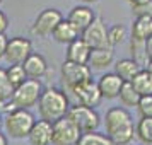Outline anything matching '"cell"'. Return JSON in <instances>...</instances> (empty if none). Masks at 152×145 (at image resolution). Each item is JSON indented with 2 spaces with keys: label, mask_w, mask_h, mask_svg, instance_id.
Returning a JSON list of instances; mask_svg holds the SVG:
<instances>
[{
  "label": "cell",
  "mask_w": 152,
  "mask_h": 145,
  "mask_svg": "<svg viewBox=\"0 0 152 145\" xmlns=\"http://www.w3.org/2000/svg\"><path fill=\"white\" fill-rule=\"evenodd\" d=\"M69 109H70V103L65 90L58 89V87L43 89V94L38 101V111H39L41 119L55 123L62 118H67Z\"/></svg>",
  "instance_id": "obj_1"
},
{
  "label": "cell",
  "mask_w": 152,
  "mask_h": 145,
  "mask_svg": "<svg viewBox=\"0 0 152 145\" xmlns=\"http://www.w3.org/2000/svg\"><path fill=\"white\" fill-rule=\"evenodd\" d=\"M34 123V114L29 109H12L4 118V128L10 138H28Z\"/></svg>",
  "instance_id": "obj_2"
},
{
  "label": "cell",
  "mask_w": 152,
  "mask_h": 145,
  "mask_svg": "<svg viewBox=\"0 0 152 145\" xmlns=\"http://www.w3.org/2000/svg\"><path fill=\"white\" fill-rule=\"evenodd\" d=\"M43 94V85L39 80H34V79H28L26 82L19 85L17 89L14 90V94H12V99H10V103H9V111L12 109H29V108H33L38 104L39 101V97Z\"/></svg>",
  "instance_id": "obj_3"
},
{
  "label": "cell",
  "mask_w": 152,
  "mask_h": 145,
  "mask_svg": "<svg viewBox=\"0 0 152 145\" xmlns=\"http://www.w3.org/2000/svg\"><path fill=\"white\" fill-rule=\"evenodd\" d=\"M67 118L80 130V133L97 131L99 125H101V116L94 108H87V106H82L79 103L75 106H70Z\"/></svg>",
  "instance_id": "obj_4"
},
{
  "label": "cell",
  "mask_w": 152,
  "mask_h": 145,
  "mask_svg": "<svg viewBox=\"0 0 152 145\" xmlns=\"http://www.w3.org/2000/svg\"><path fill=\"white\" fill-rule=\"evenodd\" d=\"M62 82L63 85L69 90H72L74 87L80 85V84L87 82L92 79V70L89 65H80V63H74V62H65L62 63Z\"/></svg>",
  "instance_id": "obj_5"
},
{
  "label": "cell",
  "mask_w": 152,
  "mask_h": 145,
  "mask_svg": "<svg viewBox=\"0 0 152 145\" xmlns=\"http://www.w3.org/2000/svg\"><path fill=\"white\" fill-rule=\"evenodd\" d=\"M33 43L28 38L22 36H14L7 41V48H5V60L10 65H22L33 55Z\"/></svg>",
  "instance_id": "obj_6"
},
{
  "label": "cell",
  "mask_w": 152,
  "mask_h": 145,
  "mask_svg": "<svg viewBox=\"0 0 152 145\" xmlns=\"http://www.w3.org/2000/svg\"><path fill=\"white\" fill-rule=\"evenodd\" d=\"M80 130L70 121L69 118H62L53 123L51 145H77L80 138Z\"/></svg>",
  "instance_id": "obj_7"
},
{
  "label": "cell",
  "mask_w": 152,
  "mask_h": 145,
  "mask_svg": "<svg viewBox=\"0 0 152 145\" xmlns=\"http://www.w3.org/2000/svg\"><path fill=\"white\" fill-rule=\"evenodd\" d=\"M62 21H63V15H62L60 10H56V9H45V10H41V12L38 14V17L34 19L31 31H33L36 36H39V38H46V36L53 34L55 28Z\"/></svg>",
  "instance_id": "obj_8"
},
{
  "label": "cell",
  "mask_w": 152,
  "mask_h": 145,
  "mask_svg": "<svg viewBox=\"0 0 152 145\" xmlns=\"http://www.w3.org/2000/svg\"><path fill=\"white\" fill-rule=\"evenodd\" d=\"M84 41L89 44L91 50H101V48H111L108 41V28L103 17L96 15L94 22L80 34Z\"/></svg>",
  "instance_id": "obj_9"
},
{
  "label": "cell",
  "mask_w": 152,
  "mask_h": 145,
  "mask_svg": "<svg viewBox=\"0 0 152 145\" xmlns=\"http://www.w3.org/2000/svg\"><path fill=\"white\" fill-rule=\"evenodd\" d=\"M104 126H106V135H111L115 131L133 126V118H132L130 111L126 108L115 106V108H110L106 111V114H104Z\"/></svg>",
  "instance_id": "obj_10"
},
{
  "label": "cell",
  "mask_w": 152,
  "mask_h": 145,
  "mask_svg": "<svg viewBox=\"0 0 152 145\" xmlns=\"http://www.w3.org/2000/svg\"><path fill=\"white\" fill-rule=\"evenodd\" d=\"M70 92L77 97L79 104L87 106V108H94L96 109V106H99V103L103 101V96L99 92L97 82H94L92 79L87 80V82L80 84V85H77V87H74Z\"/></svg>",
  "instance_id": "obj_11"
},
{
  "label": "cell",
  "mask_w": 152,
  "mask_h": 145,
  "mask_svg": "<svg viewBox=\"0 0 152 145\" xmlns=\"http://www.w3.org/2000/svg\"><path fill=\"white\" fill-rule=\"evenodd\" d=\"M123 80L115 74V72H106L99 77L97 80V87H99V92L103 99H115V97L120 96V90L123 87Z\"/></svg>",
  "instance_id": "obj_12"
},
{
  "label": "cell",
  "mask_w": 152,
  "mask_h": 145,
  "mask_svg": "<svg viewBox=\"0 0 152 145\" xmlns=\"http://www.w3.org/2000/svg\"><path fill=\"white\" fill-rule=\"evenodd\" d=\"M91 51L89 44L84 41L82 38L75 39L74 43L67 44V51H65V60L67 62H74V63H80V65H87L91 58Z\"/></svg>",
  "instance_id": "obj_13"
},
{
  "label": "cell",
  "mask_w": 152,
  "mask_h": 145,
  "mask_svg": "<svg viewBox=\"0 0 152 145\" xmlns=\"http://www.w3.org/2000/svg\"><path fill=\"white\" fill-rule=\"evenodd\" d=\"M94 19H96V14H94V10L89 5H77V7H74L70 10L69 14V21L79 29L80 34L94 22Z\"/></svg>",
  "instance_id": "obj_14"
},
{
  "label": "cell",
  "mask_w": 152,
  "mask_h": 145,
  "mask_svg": "<svg viewBox=\"0 0 152 145\" xmlns=\"http://www.w3.org/2000/svg\"><path fill=\"white\" fill-rule=\"evenodd\" d=\"M51 135H53V123L38 119L33 126L28 140L31 145H51Z\"/></svg>",
  "instance_id": "obj_15"
},
{
  "label": "cell",
  "mask_w": 152,
  "mask_h": 145,
  "mask_svg": "<svg viewBox=\"0 0 152 145\" xmlns=\"http://www.w3.org/2000/svg\"><path fill=\"white\" fill-rule=\"evenodd\" d=\"M22 67H24V70H26L28 79L39 80V79L46 74V70H48V63H46V60H45V56L43 55H39V53H33L26 62L22 63Z\"/></svg>",
  "instance_id": "obj_16"
},
{
  "label": "cell",
  "mask_w": 152,
  "mask_h": 145,
  "mask_svg": "<svg viewBox=\"0 0 152 145\" xmlns=\"http://www.w3.org/2000/svg\"><path fill=\"white\" fill-rule=\"evenodd\" d=\"M53 39L58 43H63V44H70V43H74L75 39L80 38V33H79V29L69 21V19H63L58 26L55 28L53 31Z\"/></svg>",
  "instance_id": "obj_17"
},
{
  "label": "cell",
  "mask_w": 152,
  "mask_h": 145,
  "mask_svg": "<svg viewBox=\"0 0 152 145\" xmlns=\"http://www.w3.org/2000/svg\"><path fill=\"white\" fill-rule=\"evenodd\" d=\"M113 62H115V51L111 48H101L91 51V58L87 65L91 67V70H104L110 65H113Z\"/></svg>",
  "instance_id": "obj_18"
},
{
  "label": "cell",
  "mask_w": 152,
  "mask_h": 145,
  "mask_svg": "<svg viewBox=\"0 0 152 145\" xmlns=\"http://www.w3.org/2000/svg\"><path fill=\"white\" fill-rule=\"evenodd\" d=\"M140 70H142V67L138 63H135L132 58H123V60H118L115 63V74L123 82H132Z\"/></svg>",
  "instance_id": "obj_19"
},
{
  "label": "cell",
  "mask_w": 152,
  "mask_h": 145,
  "mask_svg": "<svg viewBox=\"0 0 152 145\" xmlns=\"http://www.w3.org/2000/svg\"><path fill=\"white\" fill-rule=\"evenodd\" d=\"M132 38L138 41H149L152 38V17H135L132 24Z\"/></svg>",
  "instance_id": "obj_20"
},
{
  "label": "cell",
  "mask_w": 152,
  "mask_h": 145,
  "mask_svg": "<svg viewBox=\"0 0 152 145\" xmlns=\"http://www.w3.org/2000/svg\"><path fill=\"white\" fill-rule=\"evenodd\" d=\"M130 84L133 85V89L138 92V96L140 97L152 96V75L145 68L140 70Z\"/></svg>",
  "instance_id": "obj_21"
},
{
  "label": "cell",
  "mask_w": 152,
  "mask_h": 145,
  "mask_svg": "<svg viewBox=\"0 0 152 145\" xmlns=\"http://www.w3.org/2000/svg\"><path fill=\"white\" fill-rule=\"evenodd\" d=\"M147 41H138L130 38V53H132V60L135 63H138L142 68L147 67L149 58H147Z\"/></svg>",
  "instance_id": "obj_22"
},
{
  "label": "cell",
  "mask_w": 152,
  "mask_h": 145,
  "mask_svg": "<svg viewBox=\"0 0 152 145\" xmlns=\"http://www.w3.org/2000/svg\"><path fill=\"white\" fill-rule=\"evenodd\" d=\"M135 137L144 145H152V118H140L135 125Z\"/></svg>",
  "instance_id": "obj_23"
},
{
  "label": "cell",
  "mask_w": 152,
  "mask_h": 145,
  "mask_svg": "<svg viewBox=\"0 0 152 145\" xmlns=\"http://www.w3.org/2000/svg\"><path fill=\"white\" fill-rule=\"evenodd\" d=\"M12 94H14V87L7 77V70L0 67V104L4 106V104L10 103Z\"/></svg>",
  "instance_id": "obj_24"
},
{
  "label": "cell",
  "mask_w": 152,
  "mask_h": 145,
  "mask_svg": "<svg viewBox=\"0 0 152 145\" xmlns=\"http://www.w3.org/2000/svg\"><path fill=\"white\" fill-rule=\"evenodd\" d=\"M120 101L123 104V108H128V106H137L138 101H140V96L138 92L133 89V85L130 82H125L121 90H120Z\"/></svg>",
  "instance_id": "obj_25"
},
{
  "label": "cell",
  "mask_w": 152,
  "mask_h": 145,
  "mask_svg": "<svg viewBox=\"0 0 152 145\" xmlns=\"http://www.w3.org/2000/svg\"><path fill=\"white\" fill-rule=\"evenodd\" d=\"M77 145H113L108 135L99 133V131H91V133H82Z\"/></svg>",
  "instance_id": "obj_26"
},
{
  "label": "cell",
  "mask_w": 152,
  "mask_h": 145,
  "mask_svg": "<svg viewBox=\"0 0 152 145\" xmlns=\"http://www.w3.org/2000/svg\"><path fill=\"white\" fill-rule=\"evenodd\" d=\"M5 70H7V77H9V80H10V84H12L14 90L28 80L26 70H24V67H22V65H10V67H9V68H5Z\"/></svg>",
  "instance_id": "obj_27"
},
{
  "label": "cell",
  "mask_w": 152,
  "mask_h": 145,
  "mask_svg": "<svg viewBox=\"0 0 152 145\" xmlns=\"http://www.w3.org/2000/svg\"><path fill=\"white\" fill-rule=\"evenodd\" d=\"M126 36H128V31H126V28H125L123 24H115V26H111L108 29V41H110L111 48L121 44L126 39Z\"/></svg>",
  "instance_id": "obj_28"
},
{
  "label": "cell",
  "mask_w": 152,
  "mask_h": 145,
  "mask_svg": "<svg viewBox=\"0 0 152 145\" xmlns=\"http://www.w3.org/2000/svg\"><path fill=\"white\" fill-rule=\"evenodd\" d=\"M137 109L140 118H152V96H144L140 97L137 104Z\"/></svg>",
  "instance_id": "obj_29"
},
{
  "label": "cell",
  "mask_w": 152,
  "mask_h": 145,
  "mask_svg": "<svg viewBox=\"0 0 152 145\" xmlns=\"http://www.w3.org/2000/svg\"><path fill=\"white\" fill-rule=\"evenodd\" d=\"M132 12L135 17H152V0L147 2L144 5H137V7H132Z\"/></svg>",
  "instance_id": "obj_30"
},
{
  "label": "cell",
  "mask_w": 152,
  "mask_h": 145,
  "mask_svg": "<svg viewBox=\"0 0 152 145\" xmlns=\"http://www.w3.org/2000/svg\"><path fill=\"white\" fill-rule=\"evenodd\" d=\"M7 28H9V17L5 15V12L0 10V34H5Z\"/></svg>",
  "instance_id": "obj_31"
},
{
  "label": "cell",
  "mask_w": 152,
  "mask_h": 145,
  "mask_svg": "<svg viewBox=\"0 0 152 145\" xmlns=\"http://www.w3.org/2000/svg\"><path fill=\"white\" fill-rule=\"evenodd\" d=\"M7 38L5 34H0V58H4L5 56V48H7Z\"/></svg>",
  "instance_id": "obj_32"
},
{
  "label": "cell",
  "mask_w": 152,
  "mask_h": 145,
  "mask_svg": "<svg viewBox=\"0 0 152 145\" xmlns=\"http://www.w3.org/2000/svg\"><path fill=\"white\" fill-rule=\"evenodd\" d=\"M128 4H130L132 7H137V5H144L147 2H151V0H126Z\"/></svg>",
  "instance_id": "obj_33"
},
{
  "label": "cell",
  "mask_w": 152,
  "mask_h": 145,
  "mask_svg": "<svg viewBox=\"0 0 152 145\" xmlns=\"http://www.w3.org/2000/svg\"><path fill=\"white\" fill-rule=\"evenodd\" d=\"M147 58H149V62H152V38L147 41Z\"/></svg>",
  "instance_id": "obj_34"
},
{
  "label": "cell",
  "mask_w": 152,
  "mask_h": 145,
  "mask_svg": "<svg viewBox=\"0 0 152 145\" xmlns=\"http://www.w3.org/2000/svg\"><path fill=\"white\" fill-rule=\"evenodd\" d=\"M0 145H9V142H7V135H4L2 131H0Z\"/></svg>",
  "instance_id": "obj_35"
},
{
  "label": "cell",
  "mask_w": 152,
  "mask_h": 145,
  "mask_svg": "<svg viewBox=\"0 0 152 145\" xmlns=\"http://www.w3.org/2000/svg\"><path fill=\"white\" fill-rule=\"evenodd\" d=\"M79 2H82L84 5H89V4H96L97 0H79Z\"/></svg>",
  "instance_id": "obj_36"
},
{
  "label": "cell",
  "mask_w": 152,
  "mask_h": 145,
  "mask_svg": "<svg viewBox=\"0 0 152 145\" xmlns=\"http://www.w3.org/2000/svg\"><path fill=\"white\" fill-rule=\"evenodd\" d=\"M145 70H147V72H149V74L152 75V62H149V63H147V67H145Z\"/></svg>",
  "instance_id": "obj_37"
},
{
  "label": "cell",
  "mask_w": 152,
  "mask_h": 145,
  "mask_svg": "<svg viewBox=\"0 0 152 145\" xmlns=\"http://www.w3.org/2000/svg\"><path fill=\"white\" fill-rule=\"evenodd\" d=\"M4 126V119H2V116H0V128Z\"/></svg>",
  "instance_id": "obj_38"
},
{
  "label": "cell",
  "mask_w": 152,
  "mask_h": 145,
  "mask_svg": "<svg viewBox=\"0 0 152 145\" xmlns=\"http://www.w3.org/2000/svg\"><path fill=\"white\" fill-rule=\"evenodd\" d=\"M0 4H2V0H0Z\"/></svg>",
  "instance_id": "obj_39"
},
{
  "label": "cell",
  "mask_w": 152,
  "mask_h": 145,
  "mask_svg": "<svg viewBox=\"0 0 152 145\" xmlns=\"http://www.w3.org/2000/svg\"><path fill=\"white\" fill-rule=\"evenodd\" d=\"M0 106H2V104H0Z\"/></svg>",
  "instance_id": "obj_40"
},
{
  "label": "cell",
  "mask_w": 152,
  "mask_h": 145,
  "mask_svg": "<svg viewBox=\"0 0 152 145\" xmlns=\"http://www.w3.org/2000/svg\"><path fill=\"white\" fill-rule=\"evenodd\" d=\"M142 145H144V144H142Z\"/></svg>",
  "instance_id": "obj_41"
}]
</instances>
